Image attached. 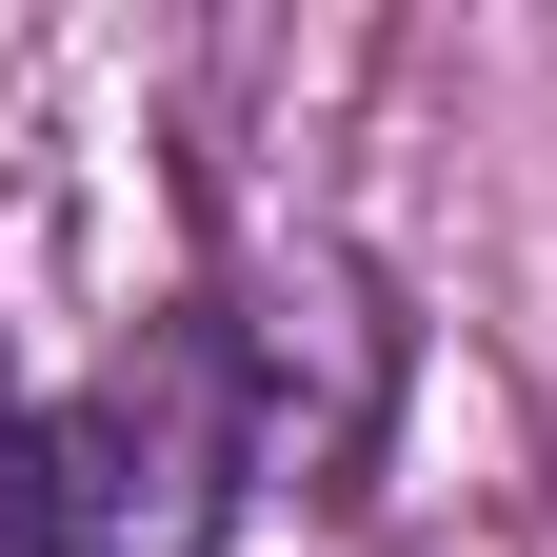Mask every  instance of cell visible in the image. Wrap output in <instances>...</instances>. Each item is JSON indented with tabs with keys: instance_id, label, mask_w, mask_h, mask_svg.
<instances>
[{
	"instance_id": "obj_1",
	"label": "cell",
	"mask_w": 557,
	"mask_h": 557,
	"mask_svg": "<svg viewBox=\"0 0 557 557\" xmlns=\"http://www.w3.org/2000/svg\"><path fill=\"white\" fill-rule=\"evenodd\" d=\"M259 338L239 319H139L120 359L60 398V518H81V557H220L239 478H278L259 438Z\"/></svg>"
},
{
	"instance_id": "obj_2",
	"label": "cell",
	"mask_w": 557,
	"mask_h": 557,
	"mask_svg": "<svg viewBox=\"0 0 557 557\" xmlns=\"http://www.w3.org/2000/svg\"><path fill=\"white\" fill-rule=\"evenodd\" d=\"M0 557H81V518H60V418L0 379Z\"/></svg>"
}]
</instances>
